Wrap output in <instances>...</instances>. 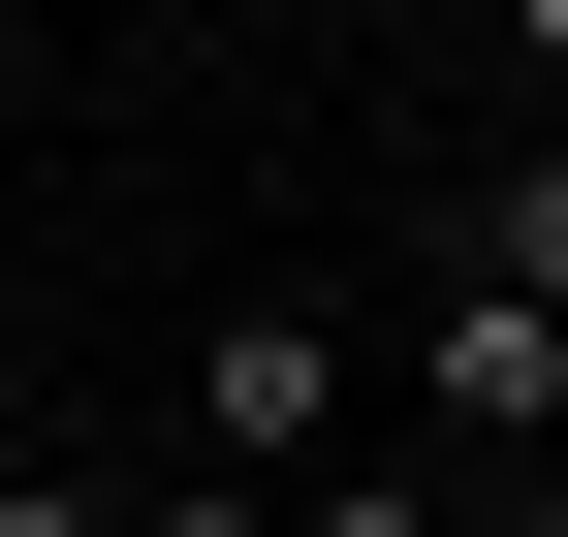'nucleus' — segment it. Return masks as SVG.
Masks as SVG:
<instances>
[{
    "mask_svg": "<svg viewBox=\"0 0 568 537\" xmlns=\"http://www.w3.org/2000/svg\"><path fill=\"white\" fill-rule=\"evenodd\" d=\"M506 63H537V95H568V0H506Z\"/></svg>",
    "mask_w": 568,
    "mask_h": 537,
    "instance_id": "6",
    "label": "nucleus"
},
{
    "mask_svg": "<svg viewBox=\"0 0 568 537\" xmlns=\"http://www.w3.org/2000/svg\"><path fill=\"white\" fill-rule=\"evenodd\" d=\"M0 537H126V506H95V475H0Z\"/></svg>",
    "mask_w": 568,
    "mask_h": 537,
    "instance_id": "5",
    "label": "nucleus"
},
{
    "mask_svg": "<svg viewBox=\"0 0 568 537\" xmlns=\"http://www.w3.org/2000/svg\"><path fill=\"white\" fill-rule=\"evenodd\" d=\"M126 537H284V506H253V475H159V506H126Z\"/></svg>",
    "mask_w": 568,
    "mask_h": 537,
    "instance_id": "4",
    "label": "nucleus"
},
{
    "mask_svg": "<svg viewBox=\"0 0 568 537\" xmlns=\"http://www.w3.org/2000/svg\"><path fill=\"white\" fill-rule=\"evenodd\" d=\"M474 537H568V475H506V506H474Z\"/></svg>",
    "mask_w": 568,
    "mask_h": 537,
    "instance_id": "7",
    "label": "nucleus"
},
{
    "mask_svg": "<svg viewBox=\"0 0 568 537\" xmlns=\"http://www.w3.org/2000/svg\"><path fill=\"white\" fill-rule=\"evenodd\" d=\"M347 443H379V379H347V285H222L190 316V475H347Z\"/></svg>",
    "mask_w": 568,
    "mask_h": 537,
    "instance_id": "1",
    "label": "nucleus"
},
{
    "mask_svg": "<svg viewBox=\"0 0 568 537\" xmlns=\"http://www.w3.org/2000/svg\"><path fill=\"white\" fill-rule=\"evenodd\" d=\"M443 285H506V316H568V126H506V159L443 190Z\"/></svg>",
    "mask_w": 568,
    "mask_h": 537,
    "instance_id": "2",
    "label": "nucleus"
},
{
    "mask_svg": "<svg viewBox=\"0 0 568 537\" xmlns=\"http://www.w3.org/2000/svg\"><path fill=\"white\" fill-rule=\"evenodd\" d=\"M284 537H474V506L410 475V443H347V475H284Z\"/></svg>",
    "mask_w": 568,
    "mask_h": 537,
    "instance_id": "3",
    "label": "nucleus"
}]
</instances>
